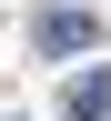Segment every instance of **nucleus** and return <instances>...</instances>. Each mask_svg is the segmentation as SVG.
<instances>
[{
	"mask_svg": "<svg viewBox=\"0 0 111 121\" xmlns=\"http://www.w3.org/2000/svg\"><path fill=\"white\" fill-rule=\"evenodd\" d=\"M61 121H111V71H71V91H61Z\"/></svg>",
	"mask_w": 111,
	"mask_h": 121,
	"instance_id": "2",
	"label": "nucleus"
},
{
	"mask_svg": "<svg viewBox=\"0 0 111 121\" xmlns=\"http://www.w3.org/2000/svg\"><path fill=\"white\" fill-rule=\"evenodd\" d=\"M91 40H101V20H91L81 0H51V10H40V51H51V60H71V51H91Z\"/></svg>",
	"mask_w": 111,
	"mask_h": 121,
	"instance_id": "1",
	"label": "nucleus"
}]
</instances>
